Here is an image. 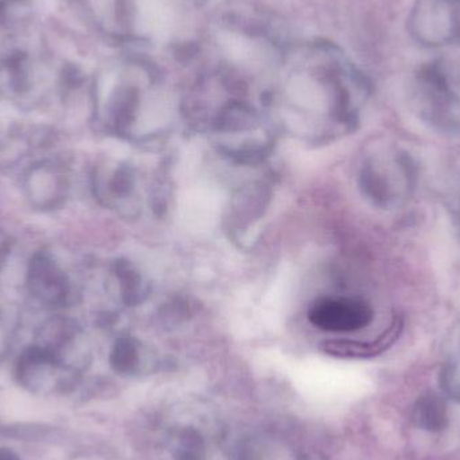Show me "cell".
<instances>
[{
	"mask_svg": "<svg viewBox=\"0 0 460 460\" xmlns=\"http://www.w3.org/2000/svg\"><path fill=\"white\" fill-rule=\"evenodd\" d=\"M408 31L426 48L460 43V0H416Z\"/></svg>",
	"mask_w": 460,
	"mask_h": 460,
	"instance_id": "obj_1",
	"label": "cell"
},
{
	"mask_svg": "<svg viewBox=\"0 0 460 460\" xmlns=\"http://www.w3.org/2000/svg\"><path fill=\"white\" fill-rule=\"evenodd\" d=\"M308 318L326 332H351L365 329L373 321V310L362 300L323 299L311 307Z\"/></svg>",
	"mask_w": 460,
	"mask_h": 460,
	"instance_id": "obj_2",
	"label": "cell"
},
{
	"mask_svg": "<svg viewBox=\"0 0 460 460\" xmlns=\"http://www.w3.org/2000/svg\"><path fill=\"white\" fill-rule=\"evenodd\" d=\"M23 189L27 201L35 209H58L66 197V175L57 162H38L27 170Z\"/></svg>",
	"mask_w": 460,
	"mask_h": 460,
	"instance_id": "obj_3",
	"label": "cell"
},
{
	"mask_svg": "<svg viewBox=\"0 0 460 460\" xmlns=\"http://www.w3.org/2000/svg\"><path fill=\"white\" fill-rule=\"evenodd\" d=\"M26 283L30 294L48 307L64 305L69 295V283L64 270L46 252L32 254L27 267Z\"/></svg>",
	"mask_w": 460,
	"mask_h": 460,
	"instance_id": "obj_4",
	"label": "cell"
},
{
	"mask_svg": "<svg viewBox=\"0 0 460 460\" xmlns=\"http://www.w3.org/2000/svg\"><path fill=\"white\" fill-rule=\"evenodd\" d=\"M404 322L396 316L391 326L378 335L372 342H357V341H329L324 342L323 350L335 357H346V358H367V357L378 356L383 351L388 350L402 334Z\"/></svg>",
	"mask_w": 460,
	"mask_h": 460,
	"instance_id": "obj_5",
	"label": "cell"
},
{
	"mask_svg": "<svg viewBox=\"0 0 460 460\" xmlns=\"http://www.w3.org/2000/svg\"><path fill=\"white\" fill-rule=\"evenodd\" d=\"M412 421L418 429L427 432H443L450 426L447 404L435 392H427L416 400Z\"/></svg>",
	"mask_w": 460,
	"mask_h": 460,
	"instance_id": "obj_6",
	"label": "cell"
},
{
	"mask_svg": "<svg viewBox=\"0 0 460 460\" xmlns=\"http://www.w3.org/2000/svg\"><path fill=\"white\" fill-rule=\"evenodd\" d=\"M440 386L450 399L460 402V377L456 373L454 362H450L443 367L442 373H440Z\"/></svg>",
	"mask_w": 460,
	"mask_h": 460,
	"instance_id": "obj_7",
	"label": "cell"
},
{
	"mask_svg": "<svg viewBox=\"0 0 460 460\" xmlns=\"http://www.w3.org/2000/svg\"><path fill=\"white\" fill-rule=\"evenodd\" d=\"M13 241L5 230L0 229V261L13 251Z\"/></svg>",
	"mask_w": 460,
	"mask_h": 460,
	"instance_id": "obj_8",
	"label": "cell"
},
{
	"mask_svg": "<svg viewBox=\"0 0 460 460\" xmlns=\"http://www.w3.org/2000/svg\"><path fill=\"white\" fill-rule=\"evenodd\" d=\"M8 330L4 324V319H3L2 313H0V354L4 353L8 348Z\"/></svg>",
	"mask_w": 460,
	"mask_h": 460,
	"instance_id": "obj_9",
	"label": "cell"
},
{
	"mask_svg": "<svg viewBox=\"0 0 460 460\" xmlns=\"http://www.w3.org/2000/svg\"><path fill=\"white\" fill-rule=\"evenodd\" d=\"M0 460H19L15 454L8 450H0Z\"/></svg>",
	"mask_w": 460,
	"mask_h": 460,
	"instance_id": "obj_10",
	"label": "cell"
}]
</instances>
